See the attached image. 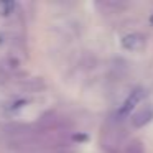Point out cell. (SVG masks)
I'll return each mask as SVG.
<instances>
[{
  "label": "cell",
  "mask_w": 153,
  "mask_h": 153,
  "mask_svg": "<svg viewBox=\"0 0 153 153\" xmlns=\"http://www.w3.org/2000/svg\"><path fill=\"white\" fill-rule=\"evenodd\" d=\"M142 97H143V89H135V91H132L130 92V96L125 99V102L120 105V109H119V112H117V115L120 117V119H123V117H127V115H130L132 114V110L137 107V104L142 100Z\"/></svg>",
  "instance_id": "cell-1"
},
{
  "label": "cell",
  "mask_w": 153,
  "mask_h": 153,
  "mask_svg": "<svg viewBox=\"0 0 153 153\" xmlns=\"http://www.w3.org/2000/svg\"><path fill=\"white\" fill-rule=\"evenodd\" d=\"M152 119H153V104H148L143 109H140L137 114H133L132 123H133V127L138 128V127H143L148 122H152Z\"/></svg>",
  "instance_id": "cell-2"
},
{
  "label": "cell",
  "mask_w": 153,
  "mask_h": 153,
  "mask_svg": "<svg viewBox=\"0 0 153 153\" xmlns=\"http://www.w3.org/2000/svg\"><path fill=\"white\" fill-rule=\"evenodd\" d=\"M145 45V40H143L142 35L138 33H132V35H127L125 38L122 40V46L128 51H138L143 48Z\"/></svg>",
  "instance_id": "cell-3"
},
{
  "label": "cell",
  "mask_w": 153,
  "mask_h": 153,
  "mask_svg": "<svg viewBox=\"0 0 153 153\" xmlns=\"http://www.w3.org/2000/svg\"><path fill=\"white\" fill-rule=\"evenodd\" d=\"M15 10V2H7V0H0V15H10Z\"/></svg>",
  "instance_id": "cell-4"
},
{
  "label": "cell",
  "mask_w": 153,
  "mask_h": 153,
  "mask_svg": "<svg viewBox=\"0 0 153 153\" xmlns=\"http://www.w3.org/2000/svg\"><path fill=\"white\" fill-rule=\"evenodd\" d=\"M150 23L153 25V15H152V17H150Z\"/></svg>",
  "instance_id": "cell-5"
}]
</instances>
